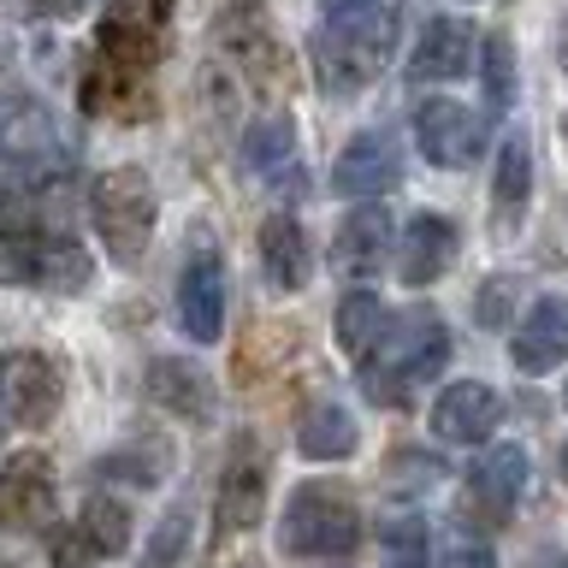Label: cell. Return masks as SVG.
I'll list each match as a JSON object with an SVG mask.
<instances>
[{"instance_id": "7", "label": "cell", "mask_w": 568, "mask_h": 568, "mask_svg": "<svg viewBox=\"0 0 568 568\" xmlns=\"http://www.w3.org/2000/svg\"><path fill=\"white\" fill-rule=\"evenodd\" d=\"M124 545H131V509L119 504V497L95 491L89 504L60 521L48 532V557L53 568H95V562H113L124 557Z\"/></svg>"}, {"instance_id": "22", "label": "cell", "mask_w": 568, "mask_h": 568, "mask_svg": "<svg viewBox=\"0 0 568 568\" xmlns=\"http://www.w3.org/2000/svg\"><path fill=\"white\" fill-rule=\"evenodd\" d=\"M255 248H261V273L273 291H308L314 248H308V231H302L296 213H266Z\"/></svg>"}, {"instance_id": "2", "label": "cell", "mask_w": 568, "mask_h": 568, "mask_svg": "<svg viewBox=\"0 0 568 568\" xmlns=\"http://www.w3.org/2000/svg\"><path fill=\"white\" fill-rule=\"evenodd\" d=\"M390 48H397V12L385 7H362V12H344V18H326L308 42V60H314V83L326 89L332 101H349L362 89L379 83V71L390 65Z\"/></svg>"}, {"instance_id": "6", "label": "cell", "mask_w": 568, "mask_h": 568, "mask_svg": "<svg viewBox=\"0 0 568 568\" xmlns=\"http://www.w3.org/2000/svg\"><path fill=\"white\" fill-rule=\"evenodd\" d=\"M166 24H172V0H106L89 60L124 71V78H142L166 48Z\"/></svg>"}, {"instance_id": "20", "label": "cell", "mask_w": 568, "mask_h": 568, "mask_svg": "<svg viewBox=\"0 0 568 568\" xmlns=\"http://www.w3.org/2000/svg\"><path fill=\"white\" fill-rule=\"evenodd\" d=\"M497 426H504V397L486 385V379H456V385H444L438 390V403H433V433L444 444H486Z\"/></svg>"}, {"instance_id": "13", "label": "cell", "mask_w": 568, "mask_h": 568, "mask_svg": "<svg viewBox=\"0 0 568 568\" xmlns=\"http://www.w3.org/2000/svg\"><path fill=\"white\" fill-rule=\"evenodd\" d=\"M479 136H486V131H479V119L462 101H450V95H426L415 106V149H420L426 166H438V172L474 166Z\"/></svg>"}, {"instance_id": "19", "label": "cell", "mask_w": 568, "mask_h": 568, "mask_svg": "<svg viewBox=\"0 0 568 568\" xmlns=\"http://www.w3.org/2000/svg\"><path fill=\"white\" fill-rule=\"evenodd\" d=\"M479 60V30L468 18H426L415 53H408V83H456Z\"/></svg>"}, {"instance_id": "33", "label": "cell", "mask_w": 568, "mask_h": 568, "mask_svg": "<svg viewBox=\"0 0 568 568\" xmlns=\"http://www.w3.org/2000/svg\"><path fill=\"white\" fill-rule=\"evenodd\" d=\"M36 12H53V18H71V12H83V0H36Z\"/></svg>"}, {"instance_id": "34", "label": "cell", "mask_w": 568, "mask_h": 568, "mask_svg": "<svg viewBox=\"0 0 568 568\" xmlns=\"http://www.w3.org/2000/svg\"><path fill=\"white\" fill-rule=\"evenodd\" d=\"M362 7H379V0H326V18H344V12H362Z\"/></svg>"}, {"instance_id": "21", "label": "cell", "mask_w": 568, "mask_h": 568, "mask_svg": "<svg viewBox=\"0 0 568 568\" xmlns=\"http://www.w3.org/2000/svg\"><path fill=\"white\" fill-rule=\"evenodd\" d=\"M509 362L527 379H545L557 362H568V296H539L521 314V326L509 337Z\"/></svg>"}, {"instance_id": "14", "label": "cell", "mask_w": 568, "mask_h": 568, "mask_svg": "<svg viewBox=\"0 0 568 568\" xmlns=\"http://www.w3.org/2000/svg\"><path fill=\"white\" fill-rule=\"evenodd\" d=\"M397 184H403V149L385 131H362L332 160V195H344V202H385Z\"/></svg>"}, {"instance_id": "4", "label": "cell", "mask_w": 568, "mask_h": 568, "mask_svg": "<svg viewBox=\"0 0 568 568\" xmlns=\"http://www.w3.org/2000/svg\"><path fill=\"white\" fill-rule=\"evenodd\" d=\"M89 220H95L101 248L113 255V266H142L160 225V195L154 178L142 166H106L89 184Z\"/></svg>"}, {"instance_id": "23", "label": "cell", "mask_w": 568, "mask_h": 568, "mask_svg": "<svg viewBox=\"0 0 568 568\" xmlns=\"http://www.w3.org/2000/svg\"><path fill=\"white\" fill-rule=\"evenodd\" d=\"M296 450L308 462H349L362 450V426H355V415L337 397H320L296 420Z\"/></svg>"}, {"instance_id": "35", "label": "cell", "mask_w": 568, "mask_h": 568, "mask_svg": "<svg viewBox=\"0 0 568 568\" xmlns=\"http://www.w3.org/2000/svg\"><path fill=\"white\" fill-rule=\"evenodd\" d=\"M557 468H562V486H568V438H562V450H557Z\"/></svg>"}, {"instance_id": "28", "label": "cell", "mask_w": 568, "mask_h": 568, "mask_svg": "<svg viewBox=\"0 0 568 568\" xmlns=\"http://www.w3.org/2000/svg\"><path fill=\"white\" fill-rule=\"evenodd\" d=\"M479 78H486V106L491 113H509L515 106V48L504 30L479 36Z\"/></svg>"}, {"instance_id": "15", "label": "cell", "mask_w": 568, "mask_h": 568, "mask_svg": "<svg viewBox=\"0 0 568 568\" xmlns=\"http://www.w3.org/2000/svg\"><path fill=\"white\" fill-rule=\"evenodd\" d=\"M390 243H397V220H390L385 202H362L344 213V225H337L332 237V266L355 284L379 278V266L390 261Z\"/></svg>"}, {"instance_id": "31", "label": "cell", "mask_w": 568, "mask_h": 568, "mask_svg": "<svg viewBox=\"0 0 568 568\" xmlns=\"http://www.w3.org/2000/svg\"><path fill=\"white\" fill-rule=\"evenodd\" d=\"M184 539H190V504H172L166 515H160V527H154L149 550H142V562H149V568H172L178 550H184Z\"/></svg>"}, {"instance_id": "3", "label": "cell", "mask_w": 568, "mask_h": 568, "mask_svg": "<svg viewBox=\"0 0 568 568\" xmlns=\"http://www.w3.org/2000/svg\"><path fill=\"white\" fill-rule=\"evenodd\" d=\"M362 545V509L344 486L332 479H308L284 497V515H278V550L296 562H332V557H349Z\"/></svg>"}, {"instance_id": "37", "label": "cell", "mask_w": 568, "mask_h": 568, "mask_svg": "<svg viewBox=\"0 0 568 568\" xmlns=\"http://www.w3.org/2000/svg\"><path fill=\"white\" fill-rule=\"evenodd\" d=\"M562 71H568V42H562Z\"/></svg>"}, {"instance_id": "8", "label": "cell", "mask_w": 568, "mask_h": 568, "mask_svg": "<svg viewBox=\"0 0 568 568\" xmlns=\"http://www.w3.org/2000/svg\"><path fill=\"white\" fill-rule=\"evenodd\" d=\"M65 403V367L48 349H7L0 355V408L12 426H48Z\"/></svg>"}, {"instance_id": "9", "label": "cell", "mask_w": 568, "mask_h": 568, "mask_svg": "<svg viewBox=\"0 0 568 568\" xmlns=\"http://www.w3.org/2000/svg\"><path fill=\"white\" fill-rule=\"evenodd\" d=\"M0 160L24 178H48L65 166V136L36 95H0Z\"/></svg>"}, {"instance_id": "36", "label": "cell", "mask_w": 568, "mask_h": 568, "mask_svg": "<svg viewBox=\"0 0 568 568\" xmlns=\"http://www.w3.org/2000/svg\"><path fill=\"white\" fill-rule=\"evenodd\" d=\"M562 142H568V113H562Z\"/></svg>"}, {"instance_id": "32", "label": "cell", "mask_w": 568, "mask_h": 568, "mask_svg": "<svg viewBox=\"0 0 568 568\" xmlns=\"http://www.w3.org/2000/svg\"><path fill=\"white\" fill-rule=\"evenodd\" d=\"M438 568H497V550H491L486 539H468V532H462V539L444 550Z\"/></svg>"}, {"instance_id": "12", "label": "cell", "mask_w": 568, "mask_h": 568, "mask_svg": "<svg viewBox=\"0 0 568 568\" xmlns=\"http://www.w3.org/2000/svg\"><path fill=\"white\" fill-rule=\"evenodd\" d=\"M521 491H527V450L521 444H491L462 479V509L479 527H504L521 504Z\"/></svg>"}, {"instance_id": "25", "label": "cell", "mask_w": 568, "mask_h": 568, "mask_svg": "<svg viewBox=\"0 0 568 568\" xmlns=\"http://www.w3.org/2000/svg\"><path fill=\"white\" fill-rule=\"evenodd\" d=\"M95 479H124V486H160V479L172 474V444L149 433V438H131V444H119V450H106L95 468H89Z\"/></svg>"}, {"instance_id": "11", "label": "cell", "mask_w": 568, "mask_h": 568, "mask_svg": "<svg viewBox=\"0 0 568 568\" xmlns=\"http://www.w3.org/2000/svg\"><path fill=\"white\" fill-rule=\"evenodd\" d=\"M266 515V450L255 433H243L225 456L220 491H213V532L231 539V532H248Z\"/></svg>"}, {"instance_id": "29", "label": "cell", "mask_w": 568, "mask_h": 568, "mask_svg": "<svg viewBox=\"0 0 568 568\" xmlns=\"http://www.w3.org/2000/svg\"><path fill=\"white\" fill-rule=\"evenodd\" d=\"M379 568H426V521H415V515H397L379 532Z\"/></svg>"}, {"instance_id": "38", "label": "cell", "mask_w": 568, "mask_h": 568, "mask_svg": "<svg viewBox=\"0 0 568 568\" xmlns=\"http://www.w3.org/2000/svg\"><path fill=\"white\" fill-rule=\"evenodd\" d=\"M562 403H568V379H562Z\"/></svg>"}, {"instance_id": "1", "label": "cell", "mask_w": 568, "mask_h": 568, "mask_svg": "<svg viewBox=\"0 0 568 568\" xmlns=\"http://www.w3.org/2000/svg\"><path fill=\"white\" fill-rule=\"evenodd\" d=\"M450 367V326H444L438 308H415L403 314H385L379 337H373V349L362 355V390L373 403H403L408 385H426L438 379V373Z\"/></svg>"}, {"instance_id": "10", "label": "cell", "mask_w": 568, "mask_h": 568, "mask_svg": "<svg viewBox=\"0 0 568 568\" xmlns=\"http://www.w3.org/2000/svg\"><path fill=\"white\" fill-rule=\"evenodd\" d=\"M53 497H60V479H53L48 450H12L0 462V532H48Z\"/></svg>"}, {"instance_id": "17", "label": "cell", "mask_w": 568, "mask_h": 568, "mask_svg": "<svg viewBox=\"0 0 568 568\" xmlns=\"http://www.w3.org/2000/svg\"><path fill=\"white\" fill-rule=\"evenodd\" d=\"M390 248H397V273H403L408 291H426V284H438L456 266L462 231H456L450 213H415Z\"/></svg>"}, {"instance_id": "16", "label": "cell", "mask_w": 568, "mask_h": 568, "mask_svg": "<svg viewBox=\"0 0 568 568\" xmlns=\"http://www.w3.org/2000/svg\"><path fill=\"white\" fill-rule=\"evenodd\" d=\"M142 390H149V403L166 408L172 420L213 426V415H220V390H213V379L195 362H184V355H154L149 373H142Z\"/></svg>"}, {"instance_id": "30", "label": "cell", "mask_w": 568, "mask_h": 568, "mask_svg": "<svg viewBox=\"0 0 568 568\" xmlns=\"http://www.w3.org/2000/svg\"><path fill=\"white\" fill-rule=\"evenodd\" d=\"M515 296H521V278H509V273H491L486 284H479V296H474V320H479L486 332H509Z\"/></svg>"}, {"instance_id": "27", "label": "cell", "mask_w": 568, "mask_h": 568, "mask_svg": "<svg viewBox=\"0 0 568 568\" xmlns=\"http://www.w3.org/2000/svg\"><path fill=\"white\" fill-rule=\"evenodd\" d=\"M385 302L373 296V291H349L344 302H337V344H344V355H362L373 349V337H379V326H385Z\"/></svg>"}, {"instance_id": "24", "label": "cell", "mask_w": 568, "mask_h": 568, "mask_svg": "<svg viewBox=\"0 0 568 568\" xmlns=\"http://www.w3.org/2000/svg\"><path fill=\"white\" fill-rule=\"evenodd\" d=\"M527 202H532V149H527L521 131H509L504 149H497V172H491V220H497V231L521 225Z\"/></svg>"}, {"instance_id": "26", "label": "cell", "mask_w": 568, "mask_h": 568, "mask_svg": "<svg viewBox=\"0 0 568 568\" xmlns=\"http://www.w3.org/2000/svg\"><path fill=\"white\" fill-rule=\"evenodd\" d=\"M243 160L266 178V184H284V172H291V184H296V124L284 113L255 119L243 131Z\"/></svg>"}, {"instance_id": "5", "label": "cell", "mask_w": 568, "mask_h": 568, "mask_svg": "<svg viewBox=\"0 0 568 568\" xmlns=\"http://www.w3.org/2000/svg\"><path fill=\"white\" fill-rule=\"evenodd\" d=\"M89 278H95V261L65 231H0V284L78 296L89 291Z\"/></svg>"}, {"instance_id": "18", "label": "cell", "mask_w": 568, "mask_h": 568, "mask_svg": "<svg viewBox=\"0 0 568 568\" xmlns=\"http://www.w3.org/2000/svg\"><path fill=\"white\" fill-rule=\"evenodd\" d=\"M178 326H184L195 344H220L225 332V266L213 248H195L178 273Z\"/></svg>"}]
</instances>
